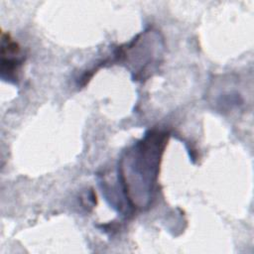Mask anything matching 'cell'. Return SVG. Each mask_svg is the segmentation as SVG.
Instances as JSON below:
<instances>
[{"label":"cell","mask_w":254,"mask_h":254,"mask_svg":"<svg viewBox=\"0 0 254 254\" xmlns=\"http://www.w3.org/2000/svg\"><path fill=\"white\" fill-rule=\"evenodd\" d=\"M167 142L166 132L149 131L121 159L118 167V182L130 207L143 209L150 205Z\"/></svg>","instance_id":"1"},{"label":"cell","mask_w":254,"mask_h":254,"mask_svg":"<svg viewBox=\"0 0 254 254\" xmlns=\"http://www.w3.org/2000/svg\"><path fill=\"white\" fill-rule=\"evenodd\" d=\"M1 39V76L8 80H15L18 78L17 73L23 63V58H20L21 48L9 34L2 33Z\"/></svg>","instance_id":"2"}]
</instances>
